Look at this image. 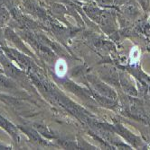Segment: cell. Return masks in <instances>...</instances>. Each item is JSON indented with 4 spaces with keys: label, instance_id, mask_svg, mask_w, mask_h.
Wrapping results in <instances>:
<instances>
[{
    "label": "cell",
    "instance_id": "1",
    "mask_svg": "<svg viewBox=\"0 0 150 150\" xmlns=\"http://www.w3.org/2000/svg\"><path fill=\"white\" fill-rule=\"evenodd\" d=\"M54 71H55V74L58 77L60 78L64 77L68 71V65H67L66 60L63 59H59L55 63Z\"/></svg>",
    "mask_w": 150,
    "mask_h": 150
},
{
    "label": "cell",
    "instance_id": "2",
    "mask_svg": "<svg viewBox=\"0 0 150 150\" xmlns=\"http://www.w3.org/2000/svg\"><path fill=\"white\" fill-rule=\"evenodd\" d=\"M140 56H141V52L139 50V49L135 46L131 49L130 53H129V58H130V61L132 64H135L139 61L140 59Z\"/></svg>",
    "mask_w": 150,
    "mask_h": 150
}]
</instances>
